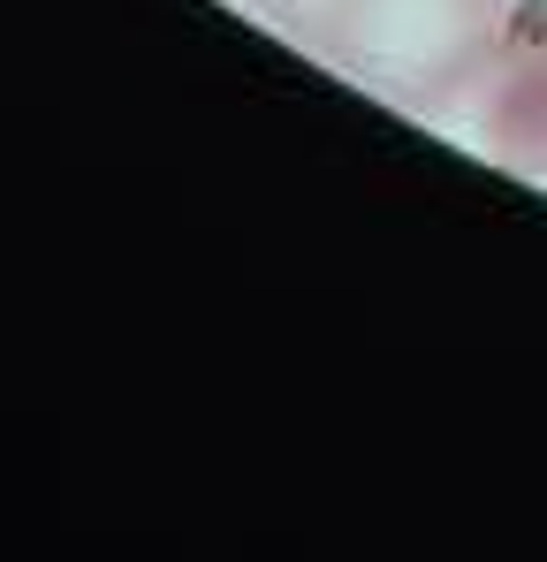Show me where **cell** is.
Returning a JSON list of instances; mask_svg holds the SVG:
<instances>
[{
  "label": "cell",
  "instance_id": "cell-1",
  "mask_svg": "<svg viewBox=\"0 0 547 562\" xmlns=\"http://www.w3.org/2000/svg\"><path fill=\"white\" fill-rule=\"evenodd\" d=\"M502 137H510L517 153L547 160V54L525 61V77L510 85V99H502Z\"/></svg>",
  "mask_w": 547,
  "mask_h": 562
}]
</instances>
